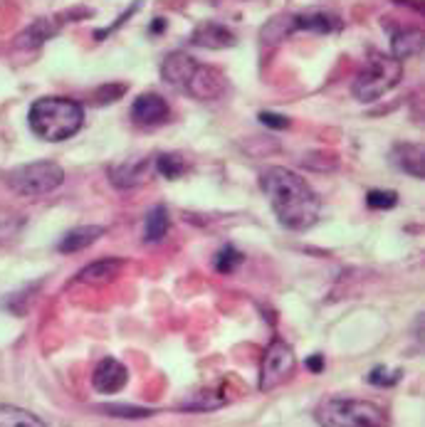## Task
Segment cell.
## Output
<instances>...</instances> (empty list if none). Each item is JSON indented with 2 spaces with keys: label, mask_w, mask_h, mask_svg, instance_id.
<instances>
[{
  "label": "cell",
  "mask_w": 425,
  "mask_h": 427,
  "mask_svg": "<svg viewBox=\"0 0 425 427\" xmlns=\"http://www.w3.org/2000/svg\"><path fill=\"white\" fill-rule=\"evenodd\" d=\"M260 188L270 198L274 215L287 230L304 232L319 223L321 200L294 171L270 166L260 173Z\"/></svg>",
  "instance_id": "1"
},
{
  "label": "cell",
  "mask_w": 425,
  "mask_h": 427,
  "mask_svg": "<svg viewBox=\"0 0 425 427\" xmlns=\"http://www.w3.org/2000/svg\"><path fill=\"white\" fill-rule=\"evenodd\" d=\"M28 124L32 134L45 141H64L82 129L84 109L67 96H42L30 106Z\"/></svg>",
  "instance_id": "2"
},
{
  "label": "cell",
  "mask_w": 425,
  "mask_h": 427,
  "mask_svg": "<svg viewBox=\"0 0 425 427\" xmlns=\"http://www.w3.org/2000/svg\"><path fill=\"white\" fill-rule=\"evenodd\" d=\"M314 420L319 427H391L389 410L371 400L326 398L316 405Z\"/></svg>",
  "instance_id": "3"
},
{
  "label": "cell",
  "mask_w": 425,
  "mask_h": 427,
  "mask_svg": "<svg viewBox=\"0 0 425 427\" xmlns=\"http://www.w3.org/2000/svg\"><path fill=\"white\" fill-rule=\"evenodd\" d=\"M401 77H403L401 59L391 55H381V52H371V57L366 59V67L359 72L351 91L359 101H376L386 91L394 89L401 82Z\"/></svg>",
  "instance_id": "4"
},
{
  "label": "cell",
  "mask_w": 425,
  "mask_h": 427,
  "mask_svg": "<svg viewBox=\"0 0 425 427\" xmlns=\"http://www.w3.org/2000/svg\"><path fill=\"white\" fill-rule=\"evenodd\" d=\"M5 183L13 193L23 198H40L47 193L57 191L64 183L62 166L52 164V161H37V164L18 166V169L5 173Z\"/></svg>",
  "instance_id": "5"
},
{
  "label": "cell",
  "mask_w": 425,
  "mask_h": 427,
  "mask_svg": "<svg viewBox=\"0 0 425 427\" xmlns=\"http://www.w3.org/2000/svg\"><path fill=\"white\" fill-rule=\"evenodd\" d=\"M294 368H297V358H294L292 346L284 343L282 338H272L265 351V358H262L257 386L262 393H272L274 388H279L294 376Z\"/></svg>",
  "instance_id": "6"
},
{
  "label": "cell",
  "mask_w": 425,
  "mask_h": 427,
  "mask_svg": "<svg viewBox=\"0 0 425 427\" xmlns=\"http://www.w3.org/2000/svg\"><path fill=\"white\" fill-rule=\"evenodd\" d=\"M183 89L201 101H213V99H220V96L225 94V89H228V79H225V74L220 72L218 67H211V64H198Z\"/></svg>",
  "instance_id": "7"
},
{
  "label": "cell",
  "mask_w": 425,
  "mask_h": 427,
  "mask_svg": "<svg viewBox=\"0 0 425 427\" xmlns=\"http://www.w3.org/2000/svg\"><path fill=\"white\" fill-rule=\"evenodd\" d=\"M169 101L164 99L161 94H154V91H149V94H141L136 96V101H134L131 106V119L139 124V126H161V124L169 121Z\"/></svg>",
  "instance_id": "8"
},
{
  "label": "cell",
  "mask_w": 425,
  "mask_h": 427,
  "mask_svg": "<svg viewBox=\"0 0 425 427\" xmlns=\"http://www.w3.org/2000/svg\"><path fill=\"white\" fill-rule=\"evenodd\" d=\"M126 383H129V368L116 358L99 361V366L91 373V386H94L96 393H104V396L119 393Z\"/></svg>",
  "instance_id": "9"
},
{
  "label": "cell",
  "mask_w": 425,
  "mask_h": 427,
  "mask_svg": "<svg viewBox=\"0 0 425 427\" xmlns=\"http://www.w3.org/2000/svg\"><path fill=\"white\" fill-rule=\"evenodd\" d=\"M341 18L329 10H304V13L292 15V32H316V35H329V32L341 30Z\"/></svg>",
  "instance_id": "10"
},
{
  "label": "cell",
  "mask_w": 425,
  "mask_h": 427,
  "mask_svg": "<svg viewBox=\"0 0 425 427\" xmlns=\"http://www.w3.org/2000/svg\"><path fill=\"white\" fill-rule=\"evenodd\" d=\"M151 169H154L151 159H131V161H124V164L114 166V169L109 171V178L116 188H136L149 181Z\"/></svg>",
  "instance_id": "11"
},
{
  "label": "cell",
  "mask_w": 425,
  "mask_h": 427,
  "mask_svg": "<svg viewBox=\"0 0 425 427\" xmlns=\"http://www.w3.org/2000/svg\"><path fill=\"white\" fill-rule=\"evenodd\" d=\"M191 45L203 50H225L235 45V32L220 23H201L191 35Z\"/></svg>",
  "instance_id": "12"
},
{
  "label": "cell",
  "mask_w": 425,
  "mask_h": 427,
  "mask_svg": "<svg viewBox=\"0 0 425 427\" xmlns=\"http://www.w3.org/2000/svg\"><path fill=\"white\" fill-rule=\"evenodd\" d=\"M121 269H124V259H116V257L99 259V262H91L89 267H84L82 272L77 274V282L94 284V286L109 284V282H114V279L119 277Z\"/></svg>",
  "instance_id": "13"
},
{
  "label": "cell",
  "mask_w": 425,
  "mask_h": 427,
  "mask_svg": "<svg viewBox=\"0 0 425 427\" xmlns=\"http://www.w3.org/2000/svg\"><path fill=\"white\" fill-rule=\"evenodd\" d=\"M196 67H198V62L191 55H186V52H174V55H169L166 62L161 64V74H164V79L169 84L181 86L183 89Z\"/></svg>",
  "instance_id": "14"
},
{
  "label": "cell",
  "mask_w": 425,
  "mask_h": 427,
  "mask_svg": "<svg viewBox=\"0 0 425 427\" xmlns=\"http://www.w3.org/2000/svg\"><path fill=\"white\" fill-rule=\"evenodd\" d=\"M394 164L401 171H406L408 176L413 178H423L425 173V154H423V146L421 144H398L391 154Z\"/></svg>",
  "instance_id": "15"
},
{
  "label": "cell",
  "mask_w": 425,
  "mask_h": 427,
  "mask_svg": "<svg viewBox=\"0 0 425 427\" xmlns=\"http://www.w3.org/2000/svg\"><path fill=\"white\" fill-rule=\"evenodd\" d=\"M104 235L101 225H82V228L69 230L60 242V252L62 255H72V252H82L89 245H94L99 237Z\"/></svg>",
  "instance_id": "16"
},
{
  "label": "cell",
  "mask_w": 425,
  "mask_h": 427,
  "mask_svg": "<svg viewBox=\"0 0 425 427\" xmlns=\"http://www.w3.org/2000/svg\"><path fill=\"white\" fill-rule=\"evenodd\" d=\"M62 28V20H57V15L52 18H40L37 23H32L28 30L20 35V45L23 47H37L42 42H47L50 37H55Z\"/></svg>",
  "instance_id": "17"
},
{
  "label": "cell",
  "mask_w": 425,
  "mask_h": 427,
  "mask_svg": "<svg viewBox=\"0 0 425 427\" xmlns=\"http://www.w3.org/2000/svg\"><path fill=\"white\" fill-rule=\"evenodd\" d=\"M391 52L396 59H406V57H416L423 52V32L421 30H403L396 32L394 40H391Z\"/></svg>",
  "instance_id": "18"
},
{
  "label": "cell",
  "mask_w": 425,
  "mask_h": 427,
  "mask_svg": "<svg viewBox=\"0 0 425 427\" xmlns=\"http://www.w3.org/2000/svg\"><path fill=\"white\" fill-rule=\"evenodd\" d=\"M169 210L166 205H156L151 213L146 215V223H144V240L146 242H161L169 232Z\"/></svg>",
  "instance_id": "19"
},
{
  "label": "cell",
  "mask_w": 425,
  "mask_h": 427,
  "mask_svg": "<svg viewBox=\"0 0 425 427\" xmlns=\"http://www.w3.org/2000/svg\"><path fill=\"white\" fill-rule=\"evenodd\" d=\"M0 427H47L37 415L15 405H0Z\"/></svg>",
  "instance_id": "20"
},
{
  "label": "cell",
  "mask_w": 425,
  "mask_h": 427,
  "mask_svg": "<svg viewBox=\"0 0 425 427\" xmlns=\"http://www.w3.org/2000/svg\"><path fill=\"white\" fill-rule=\"evenodd\" d=\"M154 169L164 178L174 181V178H179L181 173L186 171V161H183L179 154H161L159 159L154 161Z\"/></svg>",
  "instance_id": "21"
},
{
  "label": "cell",
  "mask_w": 425,
  "mask_h": 427,
  "mask_svg": "<svg viewBox=\"0 0 425 427\" xmlns=\"http://www.w3.org/2000/svg\"><path fill=\"white\" fill-rule=\"evenodd\" d=\"M245 255H240L238 250H235L233 245L223 247V250L218 252V259H215V269H218L220 274H233L235 269L243 264Z\"/></svg>",
  "instance_id": "22"
},
{
  "label": "cell",
  "mask_w": 425,
  "mask_h": 427,
  "mask_svg": "<svg viewBox=\"0 0 425 427\" xmlns=\"http://www.w3.org/2000/svg\"><path fill=\"white\" fill-rule=\"evenodd\" d=\"M106 415H114V418H149L154 415V410L149 408H134V405H104Z\"/></svg>",
  "instance_id": "23"
},
{
  "label": "cell",
  "mask_w": 425,
  "mask_h": 427,
  "mask_svg": "<svg viewBox=\"0 0 425 427\" xmlns=\"http://www.w3.org/2000/svg\"><path fill=\"white\" fill-rule=\"evenodd\" d=\"M366 203L374 210H389L398 203V196L394 191H371L369 196H366Z\"/></svg>",
  "instance_id": "24"
},
{
  "label": "cell",
  "mask_w": 425,
  "mask_h": 427,
  "mask_svg": "<svg viewBox=\"0 0 425 427\" xmlns=\"http://www.w3.org/2000/svg\"><path fill=\"white\" fill-rule=\"evenodd\" d=\"M401 376H403L401 371H396L394 376H389V371L386 368H374L369 376V381L374 383V386H396V383L401 381Z\"/></svg>",
  "instance_id": "25"
},
{
  "label": "cell",
  "mask_w": 425,
  "mask_h": 427,
  "mask_svg": "<svg viewBox=\"0 0 425 427\" xmlns=\"http://www.w3.org/2000/svg\"><path fill=\"white\" fill-rule=\"evenodd\" d=\"M260 121L270 129H287L289 126V119L282 114H274V111H260Z\"/></svg>",
  "instance_id": "26"
},
{
  "label": "cell",
  "mask_w": 425,
  "mask_h": 427,
  "mask_svg": "<svg viewBox=\"0 0 425 427\" xmlns=\"http://www.w3.org/2000/svg\"><path fill=\"white\" fill-rule=\"evenodd\" d=\"M136 8H139V3H134V5H131V8H129V10H126V13H124V15H119V20H116V23H114V25H111V28H104V30H96V32H94V37H96V40H104V37H106V35H109V32H114L116 28H119V25H121V23H126V20H129V18H131V15H134V13H136Z\"/></svg>",
  "instance_id": "27"
},
{
  "label": "cell",
  "mask_w": 425,
  "mask_h": 427,
  "mask_svg": "<svg viewBox=\"0 0 425 427\" xmlns=\"http://www.w3.org/2000/svg\"><path fill=\"white\" fill-rule=\"evenodd\" d=\"M306 368H309L311 373H319V371H324V356H311L309 361H306Z\"/></svg>",
  "instance_id": "28"
},
{
  "label": "cell",
  "mask_w": 425,
  "mask_h": 427,
  "mask_svg": "<svg viewBox=\"0 0 425 427\" xmlns=\"http://www.w3.org/2000/svg\"><path fill=\"white\" fill-rule=\"evenodd\" d=\"M164 28H166V20H164V18H159V20H156V23L151 25L154 32H159V30H164Z\"/></svg>",
  "instance_id": "29"
}]
</instances>
